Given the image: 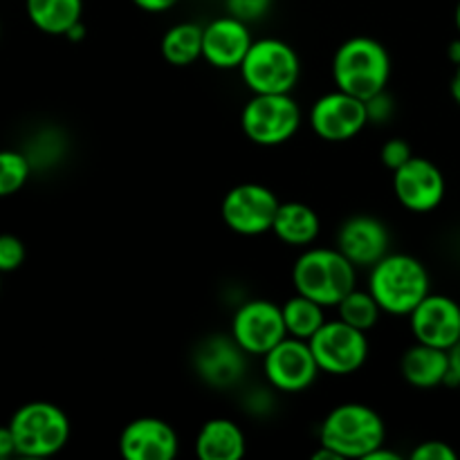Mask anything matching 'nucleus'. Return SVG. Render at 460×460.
Segmentation results:
<instances>
[{
  "instance_id": "obj_38",
  "label": "nucleus",
  "mask_w": 460,
  "mask_h": 460,
  "mask_svg": "<svg viewBox=\"0 0 460 460\" xmlns=\"http://www.w3.org/2000/svg\"><path fill=\"white\" fill-rule=\"evenodd\" d=\"M85 36V27H84V22H76L75 27H72L70 31H67L66 34V39H70V40H81Z\"/></svg>"
},
{
  "instance_id": "obj_39",
  "label": "nucleus",
  "mask_w": 460,
  "mask_h": 460,
  "mask_svg": "<svg viewBox=\"0 0 460 460\" xmlns=\"http://www.w3.org/2000/svg\"><path fill=\"white\" fill-rule=\"evenodd\" d=\"M454 18H456V30L460 31V0H458V4H456V13H454Z\"/></svg>"
},
{
  "instance_id": "obj_33",
  "label": "nucleus",
  "mask_w": 460,
  "mask_h": 460,
  "mask_svg": "<svg viewBox=\"0 0 460 460\" xmlns=\"http://www.w3.org/2000/svg\"><path fill=\"white\" fill-rule=\"evenodd\" d=\"M16 452V440H13V434L12 429H9V425L0 427V460L13 456Z\"/></svg>"
},
{
  "instance_id": "obj_24",
  "label": "nucleus",
  "mask_w": 460,
  "mask_h": 460,
  "mask_svg": "<svg viewBox=\"0 0 460 460\" xmlns=\"http://www.w3.org/2000/svg\"><path fill=\"white\" fill-rule=\"evenodd\" d=\"M283 322H286V331L290 337L296 340H313L314 332L328 322L326 319V308L322 304H317L314 299L304 295H292L286 304L281 305Z\"/></svg>"
},
{
  "instance_id": "obj_16",
  "label": "nucleus",
  "mask_w": 460,
  "mask_h": 460,
  "mask_svg": "<svg viewBox=\"0 0 460 460\" xmlns=\"http://www.w3.org/2000/svg\"><path fill=\"white\" fill-rule=\"evenodd\" d=\"M119 452L126 460H173L180 452V436L162 418H135L121 431Z\"/></svg>"
},
{
  "instance_id": "obj_18",
  "label": "nucleus",
  "mask_w": 460,
  "mask_h": 460,
  "mask_svg": "<svg viewBox=\"0 0 460 460\" xmlns=\"http://www.w3.org/2000/svg\"><path fill=\"white\" fill-rule=\"evenodd\" d=\"M245 350L232 335H214L196 350V371L214 389H229L245 376Z\"/></svg>"
},
{
  "instance_id": "obj_34",
  "label": "nucleus",
  "mask_w": 460,
  "mask_h": 460,
  "mask_svg": "<svg viewBox=\"0 0 460 460\" xmlns=\"http://www.w3.org/2000/svg\"><path fill=\"white\" fill-rule=\"evenodd\" d=\"M449 362H452V373H449L447 385L460 386V341L449 349Z\"/></svg>"
},
{
  "instance_id": "obj_28",
  "label": "nucleus",
  "mask_w": 460,
  "mask_h": 460,
  "mask_svg": "<svg viewBox=\"0 0 460 460\" xmlns=\"http://www.w3.org/2000/svg\"><path fill=\"white\" fill-rule=\"evenodd\" d=\"M225 4H227V13L245 22L261 21L272 9V0H225Z\"/></svg>"
},
{
  "instance_id": "obj_3",
  "label": "nucleus",
  "mask_w": 460,
  "mask_h": 460,
  "mask_svg": "<svg viewBox=\"0 0 460 460\" xmlns=\"http://www.w3.org/2000/svg\"><path fill=\"white\" fill-rule=\"evenodd\" d=\"M292 286L323 308H337L358 288V268L337 247H305L292 265Z\"/></svg>"
},
{
  "instance_id": "obj_14",
  "label": "nucleus",
  "mask_w": 460,
  "mask_h": 460,
  "mask_svg": "<svg viewBox=\"0 0 460 460\" xmlns=\"http://www.w3.org/2000/svg\"><path fill=\"white\" fill-rule=\"evenodd\" d=\"M411 332L420 344L449 350L460 341V304L447 295H429L416 305L411 314Z\"/></svg>"
},
{
  "instance_id": "obj_9",
  "label": "nucleus",
  "mask_w": 460,
  "mask_h": 460,
  "mask_svg": "<svg viewBox=\"0 0 460 460\" xmlns=\"http://www.w3.org/2000/svg\"><path fill=\"white\" fill-rule=\"evenodd\" d=\"M281 200L270 187L259 182H243L229 189L220 205L223 223L241 236H261L272 232Z\"/></svg>"
},
{
  "instance_id": "obj_6",
  "label": "nucleus",
  "mask_w": 460,
  "mask_h": 460,
  "mask_svg": "<svg viewBox=\"0 0 460 460\" xmlns=\"http://www.w3.org/2000/svg\"><path fill=\"white\" fill-rule=\"evenodd\" d=\"M243 84L254 94H288L301 79V58L281 39H259L241 63Z\"/></svg>"
},
{
  "instance_id": "obj_22",
  "label": "nucleus",
  "mask_w": 460,
  "mask_h": 460,
  "mask_svg": "<svg viewBox=\"0 0 460 460\" xmlns=\"http://www.w3.org/2000/svg\"><path fill=\"white\" fill-rule=\"evenodd\" d=\"M31 25L49 36H66L84 16V0H25Z\"/></svg>"
},
{
  "instance_id": "obj_10",
  "label": "nucleus",
  "mask_w": 460,
  "mask_h": 460,
  "mask_svg": "<svg viewBox=\"0 0 460 460\" xmlns=\"http://www.w3.org/2000/svg\"><path fill=\"white\" fill-rule=\"evenodd\" d=\"M310 128L323 142H349L358 137L368 124L367 102L344 93V90H332V93L322 94L313 103L308 112Z\"/></svg>"
},
{
  "instance_id": "obj_4",
  "label": "nucleus",
  "mask_w": 460,
  "mask_h": 460,
  "mask_svg": "<svg viewBox=\"0 0 460 460\" xmlns=\"http://www.w3.org/2000/svg\"><path fill=\"white\" fill-rule=\"evenodd\" d=\"M386 427L380 413L362 402L337 404L323 418L319 445H326L340 458H364L385 445Z\"/></svg>"
},
{
  "instance_id": "obj_25",
  "label": "nucleus",
  "mask_w": 460,
  "mask_h": 460,
  "mask_svg": "<svg viewBox=\"0 0 460 460\" xmlns=\"http://www.w3.org/2000/svg\"><path fill=\"white\" fill-rule=\"evenodd\" d=\"M337 313H340L341 322L350 323V326L359 328V331L368 332L371 328L377 326L382 313L385 310L380 308V304L376 301V296L368 290H359V288H353L344 299L337 305Z\"/></svg>"
},
{
  "instance_id": "obj_35",
  "label": "nucleus",
  "mask_w": 460,
  "mask_h": 460,
  "mask_svg": "<svg viewBox=\"0 0 460 460\" xmlns=\"http://www.w3.org/2000/svg\"><path fill=\"white\" fill-rule=\"evenodd\" d=\"M367 460H400V454L394 452V449H385V445H382L376 452L368 454Z\"/></svg>"
},
{
  "instance_id": "obj_8",
  "label": "nucleus",
  "mask_w": 460,
  "mask_h": 460,
  "mask_svg": "<svg viewBox=\"0 0 460 460\" xmlns=\"http://www.w3.org/2000/svg\"><path fill=\"white\" fill-rule=\"evenodd\" d=\"M314 359L322 373L346 377L358 373L368 359V337L359 328L341 322H326L310 340Z\"/></svg>"
},
{
  "instance_id": "obj_12",
  "label": "nucleus",
  "mask_w": 460,
  "mask_h": 460,
  "mask_svg": "<svg viewBox=\"0 0 460 460\" xmlns=\"http://www.w3.org/2000/svg\"><path fill=\"white\" fill-rule=\"evenodd\" d=\"M232 337L247 355L263 358L288 337L281 305L268 299L245 301L232 317Z\"/></svg>"
},
{
  "instance_id": "obj_15",
  "label": "nucleus",
  "mask_w": 460,
  "mask_h": 460,
  "mask_svg": "<svg viewBox=\"0 0 460 460\" xmlns=\"http://www.w3.org/2000/svg\"><path fill=\"white\" fill-rule=\"evenodd\" d=\"M254 36L250 22L232 16H218L202 27V58L218 70H238L250 52Z\"/></svg>"
},
{
  "instance_id": "obj_23",
  "label": "nucleus",
  "mask_w": 460,
  "mask_h": 460,
  "mask_svg": "<svg viewBox=\"0 0 460 460\" xmlns=\"http://www.w3.org/2000/svg\"><path fill=\"white\" fill-rule=\"evenodd\" d=\"M162 57L175 67H187L202 58V27L196 22H175L162 36Z\"/></svg>"
},
{
  "instance_id": "obj_19",
  "label": "nucleus",
  "mask_w": 460,
  "mask_h": 460,
  "mask_svg": "<svg viewBox=\"0 0 460 460\" xmlns=\"http://www.w3.org/2000/svg\"><path fill=\"white\" fill-rule=\"evenodd\" d=\"M400 371L404 380L416 389H436L440 385H447L449 373H452L449 350L416 341L411 349L404 350Z\"/></svg>"
},
{
  "instance_id": "obj_29",
  "label": "nucleus",
  "mask_w": 460,
  "mask_h": 460,
  "mask_svg": "<svg viewBox=\"0 0 460 460\" xmlns=\"http://www.w3.org/2000/svg\"><path fill=\"white\" fill-rule=\"evenodd\" d=\"M380 157H382V164H385L386 169L398 171L400 166L407 164V162L413 157L411 144H409L407 139H400V137L389 139V142H385V146H382Z\"/></svg>"
},
{
  "instance_id": "obj_5",
  "label": "nucleus",
  "mask_w": 460,
  "mask_h": 460,
  "mask_svg": "<svg viewBox=\"0 0 460 460\" xmlns=\"http://www.w3.org/2000/svg\"><path fill=\"white\" fill-rule=\"evenodd\" d=\"M18 456L48 458L70 443L72 425L61 407L45 400L27 402L13 411L9 420Z\"/></svg>"
},
{
  "instance_id": "obj_32",
  "label": "nucleus",
  "mask_w": 460,
  "mask_h": 460,
  "mask_svg": "<svg viewBox=\"0 0 460 460\" xmlns=\"http://www.w3.org/2000/svg\"><path fill=\"white\" fill-rule=\"evenodd\" d=\"M180 0H133L135 7H139L142 12L148 13H162V12H169L178 4Z\"/></svg>"
},
{
  "instance_id": "obj_7",
  "label": "nucleus",
  "mask_w": 460,
  "mask_h": 460,
  "mask_svg": "<svg viewBox=\"0 0 460 460\" xmlns=\"http://www.w3.org/2000/svg\"><path fill=\"white\" fill-rule=\"evenodd\" d=\"M301 106L292 94H254L241 112V128L259 146H281L301 128Z\"/></svg>"
},
{
  "instance_id": "obj_17",
  "label": "nucleus",
  "mask_w": 460,
  "mask_h": 460,
  "mask_svg": "<svg viewBox=\"0 0 460 460\" xmlns=\"http://www.w3.org/2000/svg\"><path fill=\"white\" fill-rule=\"evenodd\" d=\"M389 227L376 216H350L341 223L340 232H337V250L355 268H373L377 261L389 254Z\"/></svg>"
},
{
  "instance_id": "obj_27",
  "label": "nucleus",
  "mask_w": 460,
  "mask_h": 460,
  "mask_svg": "<svg viewBox=\"0 0 460 460\" xmlns=\"http://www.w3.org/2000/svg\"><path fill=\"white\" fill-rule=\"evenodd\" d=\"M25 243L13 234H0V274L16 272L25 263Z\"/></svg>"
},
{
  "instance_id": "obj_30",
  "label": "nucleus",
  "mask_w": 460,
  "mask_h": 460,
  "mask_svg": "<svg viewBox=\"0 0 460 460\" xmlns=\"http://www.w3.org/2000/svg\"><path fill=\"white\" fill-rule=\"evenodd\" d=\"M413 460H456L458 454L443 440H427L411 452Z\"/></svg>"
},
{
  "instance_id": "obj_1",
  "label": "nucleus",
  "mask_w": 460,
  "mask_h": 460,
  "mask_svg": "<svg viewBox=\"0 0 460 460\" xmlns=\"http://www.w3.org/2000/svg\"><path fill=\"white\" fill-rule=\"evenodd\" d=\"M368 292L380 308L395 317H409L416 305L431 292L429 270L411 254H386L368 274Z\"/></svg>"
},
{
  "instance_id": "obj_13",
  "label": "nucleus",
  "mask_w": 460,
  "mask_h": 460,
  "mask_svg": "<svg viewBox=\"0 0 460 460\" xmlns=\"http://www.w3.org/2000/svg\"><path fill=\"white\" fill-rule=\"evenodd\" d=\"M394 191L404 209L413 214H429L443 205L447 182L434 162L413 155L407 164L394 171Z\"/></svg>"
},
{
  "instance_id": "obj_31",
  "label": "nucleus",
  "mask_w": 460,
  "mask_h": 460,
  "mask_svg": "<svg viewBox=\"0 0 460 460\" xmlns=\"http://www.w3.org/2000/svg\"><path fill=\"white\" fill-rule=\"evenodd\" d=\"M395 106H394V99L385 93L376 94V97L367 99V112H368V121H376V124H385L386 119H391L394 115Z\"/></svg>"
},
{
  "instance_id": "obj_26",
  "label": "nucleus",
  "mask_w": 460,
  "mask_h": 460,
  "mask_svg": "<svg viewBox=\"0 0 460 460\" xmlns=\"http://www.w3.org/2000/svg\"><path fill=\"white\" fill-rule=\"evenodd\" d=\"M31 162L27 153L0 151V198H9L21 191L31 175Z\"/></svg>"
},
{
  "instance_id": "obj_20",
  "label": "nucleus",
  "mask_w": 460,
  "mask_h": 460,
  "mask_svg": "<svg viewBox=\"0 0 460 460\" xmlns=\"http://www.w3.org/2000/svg\"><path fill=\"white\" fill-rule=\"evenodd\" d=\"M245 452V434L229 418H211L196 436V454L200 460H241Z\"/></svg>"
},
{
  "instance_id": "obj_2",
  "label": "nucleus",
  "mask_w": 460,
  "mask_h": 460,
  "mask_svg": "<svg viewBox=\"0 0 460 460\" xmlns=\"http://www.w3.org/2000/svg\"><path fill=\"white\" fill-rule=\"evenodd\" d=\"M391 70L389 49L371 36L344 40L332 57V81L337 88L364 102L385 93Z\"/></svg>"
},
{
  "instance_id": "obj_11",
  "label": "nucleus",
  "mask_w": 460,
  "mask_h": 460,
  "mask_svg": "<svg viewBox=\"0 0 460 460\" xmlns=\"http://www.w3.org/2000/svg\"><path fill=\"white\" fill-rule=\"evenodd\" d=\"M263 371L272 389L283 394H301L314 385L322 368L314 359L310 341L288 335L263 355Z\"/></svg>"
},
{
  "instance_id": "obj_36",
  "label": "nucleus",
  "mask_w": 460,
  "mask_h": 460,
  "mask_svg": "<svg viewBox=\"0 0 460 460\" xmlns=\"http://www.w3.org/2000/svg\"><path fill=\"white\" fill-rule=\"evenodd\" d=\"M449 93H452L454 102H456L458 106H460V66L456 67V72H454L452 84H449Z\"/></svg>"
},
{
  "instance_id": "obj_21",
  "label": "nucleus",
  "mask_w": 460,
  "mask_h": 460,
  "mask_svg": "<svg viewBox=\"0 0 460 460\" xmlns=\"http://www.w3.org/2000/svg\"><path fill=\"white\" fill-rule=\"evenodd\" d=\"M274 236L292 247H310L322 232V218L310 205L299 200L281 202L272 225Z\"/></svg>"
},
{
  "instance_id": "obj_37",
  "label": "nucleus",
  "mask_w": 460,
  "mask_h": 460,
  "mask_svg": "<svg viewBox=\"0 0 460 460\" xmlns=\"http://www.w3.org/2000/svg\"><path fill=\"white\" fill-rule=\"evenodd\" d=\"M447 58H449V61H452L456 67L460 66V39L452 40V43H449V48H447Z\"/></svg>"
}]
</instances>
